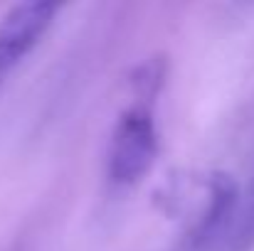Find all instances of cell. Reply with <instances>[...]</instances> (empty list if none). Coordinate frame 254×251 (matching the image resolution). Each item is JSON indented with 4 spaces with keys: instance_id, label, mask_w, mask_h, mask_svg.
Instances as JSON below:
<instances>
[{
    "instance_id": "cell-1",
    "label": "cell",
    "mask_w": 254,
    "mask_h": 251,
    "mask_svg": "<svg viewBox=\"0 0 254 251\" xmlns=\"http://www.w3.org/2000/svg\"><path fill=\"white\" fill-rule=\"evenodd\" d=\"M158 151V133L153 116L146 108H128L121 113L111 146H109V177L116 185L138 182L153 165Z\"/></svg>"
},
{
    "instance_id": "cell-2",
    "label": "cell",
    "mask_w": 254,
    "mask_h": 251,
    "mask_svg": "<svg viewBox=\"0 0 254 251\" xmlns=\"http://www.w3.org/2000/svg\"><path fill=\"white\" fill-rule=\"evenodd\" d=\"M57 5L47 0L20 2L0 22V82L5 74L40 42L50 22L55 20Z\"/></svg>"
}]
</instances>
